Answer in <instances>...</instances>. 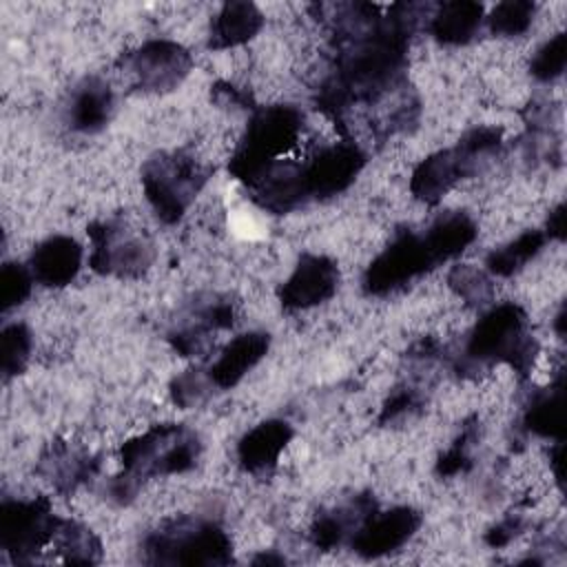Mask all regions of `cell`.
Segmentation results:
<instances>
[{
    "instance_id": "1",
    "label": "cell",
    "mask_w": 567,
    "mask_h": 567,
    "mask_svg": "<svg viewBox=\"0 0 567 567\" xmlns=\"http://www.w3.org/2000/svg\"><path fill=\"white\" fill-rule=\"evenodd\" d=\"M303 128V115L288 104L259 109L230 159V173L252 186L297 144Z\"/></svg>"
},
{
    "instance_id": "2",
    "label": "cell",
    "mask_w": 567,
    "mask_h": 567,
    "mask_svg": "<svg viewBox=\"0 0 567 567\" xmlns=\"http://www.w3.org/2000/svg\"><path fill=\"white\" fill-rule=\"evenodd\" d=\"M465 354L474 363L503 361L525 377L538 354V343L527 332L525 310L514 301H505L487 310L474 326Z\"/></svg>"
},
{
    "instance_id": "3",
    "label": "cell",
    "mask_w": 567,
    "mask_h": 567,
    "mask_svg": "<svg viewBox=\"0 0 567 567\" xmlns=\"http://www.w3.org/2000/svg\"><path fill=\"white\" fill-rule=\"evenodd\" d=\"M148 563L157 565H228L233 543L228 534L204 518L168 520L144 540Z\"/></svg>"
},
{
    "instance_id": "4",
    "label": "cell",
    "mask_w": 567,
    "mask_h": 567,
    "mask_svg": "<svg viewBox=\"0 0 567 567\" xmlns=\"http://www.w3.org/2000/svg\"><path fill=\"white\" fill-rule=\"evenodd\" d=\"M202 452L197 434L179 423H162L128 439L120 450L124 474L144 481L195 467Z\"/></svg>"
},
{
    "instance_id": "5",
    "label": "cell",
    "mask_w": 567,
    "mask_h": 567,
    "mask_svg": "<svg viewBox=\"0 0 567 567\" xmlns=\"http://www.w3.org/2000/svg\"><path fill=\"white\" fill-rule=\"evenodd\" d=\"M208 175L210 168L188 153H159L144 164L142 186L155 215L166 224H175L202 190Z\"/></svg>"
},
{
    "instance_id": "6",
    "label": "cell",
    "mask_w": 567,
    "mask_h": 567,
    "mask_svg": "<svg viewBox=\"0 0 567 567\" xmlns=\"http://www.w3.org/2000/svg\"><path fill=\"white\" fill-rule=\"evenodd\" d=\"M501 144V131L481 126L467 131L454 148H445L425 157L410 177V190L425 204L441 202L458 179L470 175L478 157L492 153Z\"/></svg>"
},
{
    "instance_id": "7",
    "label": "cell",
    "mask_w": 567,
    "mask_h": 567,
    "mask_svg": "<svg viewBox=\"0 0 567 567\" xmlns=\"http://www.w3.org/2000/svg\"><path fill=\"white\" fill-rule=\"evenodd\" d=\"M91 257L89 264L100 275L140 277L155 257L146 235L131 230L120 219H102L91 224Z\"/></svg>"
},
{
    "instance_id": "8",
    "label": "cell",
    "mask_w": 567,
    "mask_h": 567,
    "mask_svg": "<svg viewBox=\"0 0 567 567\" xmlns=\"http://www.w3.org/2000/svg\"><path fill=\"white\" fill-rule=\"evenodd\" d=\"M62 518L47 498L4 501L0 507V545L16 560H31L53 543Z\"/></svg>"
},
{
    "instance_id": "9",
    "label": "cell",
    "mask_w": 567,
    "mask_h": 567,
    "mask_svg": "<svg viewBox=\"0 0 567 567\" xmlns=\"http://www.w3.org/2000/svg\"><path fill=\"white\" fill-rule=\"evenodd\" d=\"M436 261L423 239V235L414 233H399L388 248H383L363 275V288L368 295L381 297L394 292L410 284L412 279L421 277Z\"/></svg>"
},
{
    "instance_id": "10",
    "label": "cell",
    "mask_w": 567,
    "mask_h": 567,
    "mask_svg": "<svg viewBox=\"0 0 567 567\" xmlns=\"http://www.w3.org/2000/svg\"><path fill=\"white\" fill-rule=\"evenodd\" d=\"M365 166V153L350 140L319 148L299 166L306 199H326L343 193Z\"/></svg>"
},
{
    "instance_id": "11",
    "label": "cell",
    "mask_w": 567,
    "mask_h": 567,
    "mask_svg": "<svg viewBox=\"0 0 567 567\" xmlns=\"http://www.w3.org/2000/svg\"><path fill=\"white\" fill-rule=\"evenodd\" d=\"M126 66L144 91H171L188 75L190 53L173 40H148L126 58Z\"/></svg>"
},
{
    "instance_id": "12",
    "label": "cell",
    "mask_w": 567,
    "mask_h": 567,
    "mask_svg": "<svg viewBox=\"0 0 567 567\" xmlns=\"http://www.w3.org/2000/svg\"><path fill=\"white\" fill-rule=\"evenodd\" d=\"M339 286V268L326 255L306 252L279 288V301L286 310H306L328 301Z\"/></svg>"
},
{
    "instance_id": "13",
    "label": "cell",
    "mask_w": 567,
    "mask_h": 567,
    "mask_svg": "<svg viewBox=\"0 0 567 567\" xmlns=\"http://www.w3.org/2000/svg\"><path fill=\"white\" fill-rule=\"evenodd\" d=\"M421 525V514L412 507L370 512L354 529L350 545L363 558H379L403 547Z\"/></svg>"
},
{
    "instance_id": "14",
    "label": "cell",
    "mask_w": 567,
    "mask_h": 567,
    "mask_svg": "<svg viewBox=\"0 0 567 567\" xmlns=\"http://www.w3.org/2000/svg\"><path fill=\"white\" fill-rule=\"evenodd\" d=\"M82 266V246L69 235H53L31 252L33 279L49 288H62L75 279Z\"/></svg>"
},
{
    "instance_id": "15",
    "label": "cell",
    "mask_w": 567,
    "mask_h": 567,
    "mask_svg": "<svg viewBox=\"0 0 567 567\" xmlns=\"http://www.w3.org/2000/svg\"><path fill=\"white\" fill-rule=\"evenodd\" d=\"M270 337L266 332H244L237 334L206 370L213 388L230 390L235 388L268 352Z\"/></svg>"
},
{
    "instance_id": "16",
    "label": "cell",
    "mask_w": 567,
    "mask_h": 567,
    "mask_svg": "<svg viewBox=\"0 0 567 567\" xmlns=\"http://www.w3.org/2000/svg\"><path fill=\"white\" fill-rule=\"evenodd\" d=\"M290 439L292 427L288 421L268 419L241 436L237 445V458L244 470L264 472L279 461V454L286 450Z\"/></svg>"
},
{
    "instance_id": "17",
    "label": "cell",
    "mask_w": 567,
    "mask_h": 567,
    "mask_svg": "<svg viewBox=\"0 0 567 567\" xmlns=\"http://www.w3.org/2000/svg\"><path fill=\"white\" fill-rule=\"evenodd\" d=\"M113 113V91L100 78L82 80L69 100L66 122L73 131L97 133L106 126Z\"/></svg>"
},
{
    "instance_id": "18",
    "label": "cell",
    "mask_w": 567,
    "mask_h": 567,
    "mask_svg": "<svg viewBox=\"0 0 567 567\" xmlns=\"http://www.w3.org/2000/svg\"><path fill=\"white\" fill-rule=\"evenodd\" d=\"M97 470L91 452L71 443H53L40 463V472L58 492H73Z\"/></svg>"
},
{
    "instance_id": "19",
    "label": "cell",
    "mask_w": 567,
    "mask_h": 567,
    "mask_svg": "<svg viewBox=\"0 0 567 567\" xmlns=\"http://www.w3.org/2000/svg\"><path fill=\"white\" fill-rule=\"evenodd\" d=\"M264 27V13L252 2H226L210 24V49H230L252 40Z\"/></svg>"
},
{
    "instance_id": "20",
    "label": "cell",
    "mask_w": 567,
    "mask_h": 567,
    "mask_svg": "<svg viewBox=\"0 0 567 567\" xmlns=\"http://www.w3.org/2000/svg\"><path fill=\"white\" fill-rule=\"evenodd\" d=\"M476 224L467 213L450 210L430 224V228L423 233V239L439 266L458 257L476 239Z\"/></svg>"
},
{
    "instance_id": "21",
    "label": "cell",
    "mask_w": 567,
    "mask_h": 567,
    "mask_svg": "<svg viewBox=\"0 0 567 567\" xmlns=\"http://www.w3.org/2000/svg\"><path fill=\"white\" fill-rule=\"evenodd\" d=\"M483 20V4L470 0L443 2L432 16L430 31L443 44H465L474 38Z\"/></svg>"
},
{
    "instance_id": "22",
    "label": "cell",
    "mask_w": 567,
    "mask_h": 567,
    "mask_svg": "<svg viewBox=\"0 0 567 567\" xmlns=\"http://www.w3.org/2000/svg\"><path fill=\"white\" fill-rule=\"evenodd\" d=\"M525 427L543 439H556L560 441L563 436V377L558 381L536 394L532 403L525 410Z\"/></svg>"
},
{
    "instance_id": "23",
    "label": "cell",
    "mask_w": 567,
    "mask_h": 567,
    "mask_svg": "<svg viewBox=\"0 0 567 567\" xmlns=\"http://www.w3.org/2000/svg\"><path fill=\"white\" fill-rule=\"evenodd\" d=\"M547 235L543 230H525L520 233L516 239H512L509 244L492 250L487 255V270L496 277H512L514 272H518L529 259H534L543 246H545Z\"/></svg>"
},
{
    "instance_id": "24",
    "label": "cell",
    "mask_w": 567,
    "mask_h": 567,
    "mask_svg": "<svg viewBox=\"0 0 567 567\" xmlns=\"http://www.w3.org/2000/svg\"><path fill=\"white\" fill-rule=\"evenodd\" d=\"M53 545L62 554V560L73 563V565L97 563L100 554H102V545H100L97 536L89 527H84L75 520H66V518H62V523L53 536Z\"/></svg>"
},
{
    "instance_id": "25",
    "label": "cell",
    "mask_w": 567,
    "mask_h": 567,
    "mask_svg": "<svg viewBox=\"0 0 567 567\" xmlns=\"http://www.w3.org/2000/svg\"><path fill=\"white\" fill-rule=\"evenodd\" d=\"M368 501H357L354 509H337L330 514H323L312 525V543L321 549H332L343 543L348 534H354V529L361 525V520L370 514Z\"/></svg>"
},
{
    "instance_id": "26",
    "label": "cell",
    "mask_w": 567,
    "mask_h": 567,
    "mask_svg": "<svg viewBox=\"0 0 567 567\" xmlns=\"http://www.w3.org/2000/svg\"><path fill=\"white\" fill-rule=\"evenodd\" d=\"M31 332L24 323H11L0 334V368L4 379L20 374L31 357Z\"/></svg>"
},
{
    "instance_id": "27",
    "label": "cell",
    "mask_w": 567,
    "mask_h": 567,
    "mask_svg": "<svg viewBox=\"0 0 567 567\" xmlns=\"http://www.w3.org/2000/svg\"><path fill=\"white\" fill-rule=\"evenodd\" d=\"M536 13V4L529 0H507L492 9L487 24L496 35H520L529 29Z\"/></svg>"
},
{
    "instance_id": "28",
    "label": "cell",
    "mask_w": 567,
    "mask_h": 567,
    "mask_svg": "<svg viewBox=\"0 0 567 567\" xmlns=\"http://www.w3.org/2000/svg\"><path fill=\"white\" fill-rule=\"evenodd\" d=\"M33 281L35 279H33L29 266L7 261L0 270V303H2V310L7 312L11 308L20 306L29 297Z\"/></svg>"
},
{
    "instance_id": "29",
    "label": "cell",
    "mask_w": 567,
    "mask_h": 567,
    "mask_svg": "<svg viewBox=\"0 0 567 567\" xmlns=\"http://www.w3.org/2000/svg\"><path fill=\"white\" fill-rule=\"evenodd\" d=\"M565 60H567V38L565 33H556L532 58V64H529L532 75L540 82L556 80L565 69Z\"/></svg>"
},
{
    "instance_id": "30",
    "label": "cell",
    "mask_w": 567,
    "mask_h": 567,
    "mask_svg": "<svg viewBox=\"0 0 567 567\" xmlns=\"http://www.w3.org/2000/svg\"><path fill=\"white\" fill-rule=\"evenodd\" d=\"M450 286L456 290L458 297H463L467 303H485L492 295L489 279L483 270L474 266H456L450 272Z\"/></svg>"
},
{
    "instance_id": "31",
    "label": "cell",
    "mask_w": 567,
    "mask_h": 567,
    "mask_svg": "<svg viewBox=\"0 0 567 567\" xmlns=\"http://www.w3.org/2000/svg\"><path fill=\"white\" fill-rule=\"evenodd\" d=\"M213 390L208 372L186 370L177 374L171 383V396L179 408H193L204 401V396Z\"/></svg>"
},
{
    "instance_id": "32",
    "label": "cell",
    "mask_w": 567,
    "mask_h": 567,
    "mask_svg": "<svg viewBox=\"0 0 567 567\" xmlns=\"http://www.w3.org/2000/svg\"><path fill=\"white\" fill-rule=\"evenodd\" d=\"M470 439H472V430L467 427V430L461 434V439L439 458L436 472H439L441 476H454V474L467 470V465H470V454H467V450H470V445H472Z\"/></svg>"
},
{
    "instance_id": "33",
    "label": "cell",
    "mask_w": 567,
    "mask_h": 567,
    "mask_svg": "<svg viewBox=\"0 0 567 567\" xmlns=\"http://www.w3.org/2000/svg\"><path fill=\"white\" fill-rule=\"evenodd\" d=\"M416 405V396L412 390H401L396 394H392L381 412V421H392L405 412H410Z\"/></svg>"
},
{
    "instance_id": "34",
    "label": "cell",
    "mask_w": 567,
    "mask_h": 567,
    "mask_svg": "<svg viewBox=\"0 0 567 567\" xmlns=\"http://www.w3.org/2000/svg\"><path fill=\"white\" fill-rule=\"evenodd\" d=\"M520 527H523V520L509 516V518L501 520L496 527H492V529L487 532L485 540H487V545H492V547H503V545H507V543L518 534Z\"/></svg>"
},
{
    "instance_id": "35",
    "label": "cell",
    "mask_w": 567,
    "mask_h": 567,
    "mask_svg": "<svg viewBox=\"0 0 567 567\" xmlns=\"http://www.w3.org/2000/svg\"><path fill=\"white\" fill-rule=\"evenodd\" d=\"M545 235H547L549 239H556V241H563V239H565V204H558V206L549 213Z\"/></svg>"
},
{
    "instance_id": "36",
    "label": "cell",
    "mask_w": 567,
    "mask_h": 567,
    "mask_svg": "<svg viewBox=\"0 0 567 567\" xmlns=\"http://www.w3.org/2000/svg\"><path fill=\"white\" fill-rule=\"evenodd\" d=\"M554 326H556V334L563 337V334H565V308L558 310V315H556V319H554Z\"/></svg>"
}]
</instances>
